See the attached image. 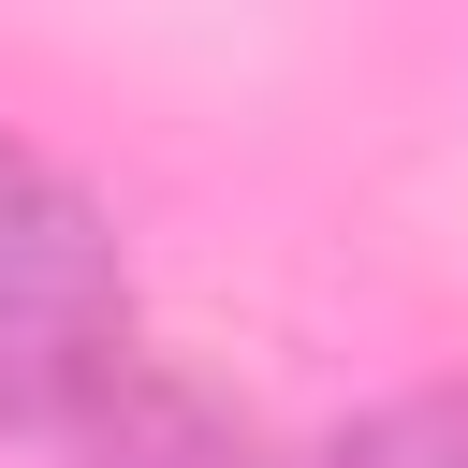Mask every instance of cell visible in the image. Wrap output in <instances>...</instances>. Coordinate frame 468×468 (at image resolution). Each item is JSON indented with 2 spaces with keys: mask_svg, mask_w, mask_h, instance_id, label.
<instances>
[{
  "mask_svg": "<svg viewBox=\"0 0 468 468\" xmlns=\"http://www.w3.org/2000/svg\"><path fill=\"white\" fill-rule=\"evenodd\" d=\"M58 439H73V468H263V439H249L205 380H176V366H146V351H132Z\"/></svg>",
  "mask_w": 468,
  "mask_h": 468,
  "instance_id": "cell-2",
  "label": "cell"
},
{
  "mask_svg": "<svg viewBox=\"0 0 468 468\" xmlns=\"http://www.w3.org/2000/svg\"><path fill=\"white\" fill-rule=\"evenodd\" d=\"M132 366V278L102 205L0 132V424H73Z\"/></svg>",
  "mask_w": 468,
  "mask_h": 468,
  "instance_id": "cell-1",
  "label": "cell"
},
{
  "mask_svg": "<svg viewBox=\"0 0 468 468\" xmlns=\"http://www.w3.org/2000/svg\"><path fill=\"white\" fill-rule=\"evenodd\" d=\"M322 468H468V395H395V410H366Z\"/></svg>",
  "mask_w": 468,
  "mask_h": 468,
  "instance_id": "cell-3",
  "label": "cell"
}]
</instances>
